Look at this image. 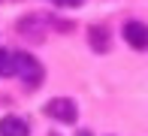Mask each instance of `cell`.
Listing matches in <instances>:
<instances>
[{"mask_svg":"<svg viewBox=\"0 0 148 136\" xmlns=\"http://www.w3.org/2000/svg\"><path fill=\"white\" fill-rule=\"evenodd\" d=\"M88 43H91L94 52L106 54V52H109V45H112V36H109L106 27H91V30H88Z\"/></svg>","mask_w":148,"mask_h":136,"instance_id":"obj_5","label":"cell"},{"mask_svg":"<svg viewBox=\"0 0 148 136\" xmlns=\"http://www.w3.org/2000/svg\"><path fill=\"white\" fill-rule=\"evenodd\" d=\"M79 136H94V133L91 130H79Z\"/></svg>","mask_w":148,"mask_h":136,"instance_id":"obj_8","label":"cell"},{"mask_svg":"<svg viewBox=\"0 0 148 136\" xmlns=\"http://www.w3.org/2000/svg\"><path fill=\"white\" fill-rule=\"evenodd\" d=\"M15 76L24 82L27 88H36L39 82H42V76H45V70H42V64H39L33 54H27V52H18L15 54Z\"/></svg>","mask_w":148,"mask_h":136,"instance_id":"obj_1","label":"cell"},{"mask_svg":"<svg viewBox=\"0 0 148 136\" xmlns=\"http://www.w3.org/2000/svg\"><path fill=\"white\" fill-rule=\"evenodd\" d=\"M55 3L60 6V9H66V6H70V9H73V6H79V3H82V0H55Z\"/></svg>","mask_w":148,"mask_h":136,"instance_id":"obj_7","label":"cell"},{"mask_svg":"<svg viewBox=\"0 0 148 136\" xmlns=\"http://www.w3.org/2000/svg\"><path fill=\"white\" fill-rule=\"evenodd\" d=\"M15 76V54L9 49H0V79Z\"/></svg>","mask_w":148,"mask_h":136,"instance_id":"obj_6","label":"cell"},{"mask_svg":"<svg viewBox=\"0 0 148 136\" xmlns=\"http://www.w3.org/2000/svg\"><path fill=\"white\" fill-rule=\"evenodd\" d=\"M45 115L60 121V124H76L79 109H76V103H73L70 97H51L49 103H45Z\"/></svg>","mask_w":148,"mask_h":136,"instance_id":"obj_2","label":"cell"},{"mask_svg":"<svg viewBox=\"0 0 148 136\" xmlns=\"http://www.w3.org/2000/svg\"><path fill=\"white\" fill-rule=\"evenodd\" d=\"M121 33H124V43L130 45V49H145L148 45V27L142 21H127Z\"/></svg>","mask_w":148,"mask_h":136,"instance_id":"obj_3","label":"cell"},{"mask_svg":"<svg viewBox=\"0 0 148 136\" xmlns=\"http://www.w3.org/2000/svg\"><path fill=\"white\" fill-rule=\"evenodd\" d=\"M30 127L24 118H18V115H6V118H0V136H27Z\"/></svg>","mask_w":148,"mask_h":136,"instance_id":"obj_4","label":"cell"}]
</instances>
